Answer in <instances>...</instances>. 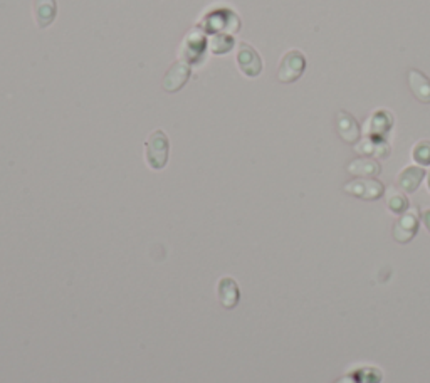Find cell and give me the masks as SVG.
<instances>
[{
  "mask_svg": "<svg viewBox=\"0 0 430 383\" xmlns=\"http://www.w3.org/2000/svg\"><path fill=\"white\" fill-rule=\"evenodd\" d=\"M170 140L164 130H156L145 143V158L152 170H164L168 164Z\"/></svg>",
  "mask_w": 430,
  "mask_h": 383,
  "instance_id": "obj_1",
  "label": "cell"
},
{
  "mask_svg": "<svg viewBox=\"0 0 430 383\" xmlns=\"http://www.w3.org/2000/svg\"><path fill=\"white\" fill-rule=\"evenodd\" d=\"M305 69H306L305 54L297 49L288 51L279 63L278 81L286 83V85L297 81V79L302 76V73H305Z\"/></svg>",
  "mask_w": 430,
  "mask_h": 383,
  "instance_id": "obj_2",
  "label": "cell"
},
{
  "mask_svg": "<svg viewBox=\"0 0 430 383\" xmlns=\"http://www.w3.org/2000/svg\"><path fill=\"white\" fill-rule=\"evenodd\" d=\"M343 190L348 195L357 197V199L362 200H379L380 197H383L385 187L383 183L375 178H357L345 183Z\"/></svg>",
  "mask_w": 430,
  "mask_h": 383,
  "instance_id": "obj_3",
  "label": "cell"
},
{
  "mask_svg": "<svg viewBox=\"0 0 430 383\" xmlns=\"http://www.w3.org/2000/svg\"><path fill=\"white\" fill-rule=\"evenodd\" d=\"M237 64H239L240 73L247 78H257L262 71V59L249 44H239V51H237Z\"/></svg>",
  "mask_w": 430,
  "mask_h": 383,
  "instance_id": "obj_4",
  "label": "cell"
},
{
  "mask_svg": "<svg viewBox=\"0 0 430 383\" xmlns=\"http://www.w3.org/2000/svg\"><path fill=\"white\" fill-rule=\"evenodd\" d=\"M417 231H419V214L417 210H407L405 214H402V217L393 224V239L400 244H407L414 239Z\"/></svg>",
  "mask_w": 430,
  "mask_h": 383,
  "instance_id": "obj_5",
  "label": "cell"
},
{
  "mask_svg": "<svg viewBox=\"0 0 430 383\" xmlns=\"http://www.w3.org/2000/svg\"><path fill=\"white\" fill-rule=\"evenodd\" d=\"M336 131L340 135V138L348 145H355L362 138L360 123L355 120L353 114L345 111V109H340L336 114Z\"/></svg>",
  "mask_w": 430,
  "mask_h": 383,
  "instance_id": "obj_6",
  "label": "cell"
},
{
  "mask_svg": "<svg viewBox=\"0 0 430 383\" xmlns=\"http://www.w3.org/2000/svg\"><path fill=\"white\" fill-rule=\"evenodd\" d=\"M407 81H409L412 95H414L420 103L430 104V78L425 76L420 69L410 68L409 71H407Z\"/></svg>",
  "mask_w": 430,
  "mask_h": 383,
  "instance_id": "obj_7",
  "label": "cell"
},
{
  "mask_svg": "<svg viewBox=\"0 0 430 383\" xmlns=\"http://www.w3.org/2000/svg\"><path fill=\"white\" fill-rule=\"evenodd\" d=\"M425 177V170L422 166H407L405 170L400 171L397 178V185L402 192L405 193H414L417 192V188L420 187V182H422Z\"/></svg>",
  "mask_w": 430,
  "mask_h": 383,
  "instance_id": "obj_8",
  "label": "cell"
},
{
  "mask_svg": "<svg viewBox=\"0 0 430 383\" xmlns=\"http://www.w3.org/2000/svg\"><path fill=\"white\" fill-rule=\"evenodd\" d=\"M58 14L56 0H34V17L41 29L49 28Z\"/></svg>",
  "mask_w": 430,
  "mask_h": 383,
  "instance_id": "obj_9",
  "label": "cell"
},
{
  "mask_svg": "<svg viewBox=\"0 0 430 383\" xmlns=\"http://www.w3.org/2000/svg\"><path fill=\"white\" fill-rule=\"evenodd\" d=\"M346 170H348L353 177L358 178H373L376 177V175H380L381 171L379 162L371 160V158L367 157L353 160L352 164H348V166H346Z\"/></svg>",
  "mask_w": 430,
  "mask_h": 383,
  "instance_id": "obj_10",
  "label": "cell"
},
{
  "mask_svg": "<svg viewBox=\"0 0 430 383\" xmlns=\"http://www.w3.org/2000/svg\"><path fill=\"white\" fill-rule=\"evenodd\" d=\"M188 74H190V69H188L187 64H182V63L175 64L173 68L166 73L165 81H164V90L168 92L178 91L180 87L187 83Z\"/></svg>",
  "mask_w": 430,
  "mask_h": 383,
  "instance_id": "obj_11",
  "label": "cell"
},
{
  "mask_svg": "<svg viewBox=\"0 0 430 383\" xmlns=\"http://www.w3.org/2000/svg\"><path fill=\"white\" fill-rule=\"evenodd\" d=\"M221 299L226 308H234L239 303V288L229 277L221 283Z\"/></svg>",
  "mask_w": 430,
  "mask_h": 383,
  "instance_id": "obj_12",
  "label": "cell"
},
{
  "mask_svg": "<svg viewBox=\"0 0 430 383\" xmlns=\"http://www.w3.org/2000/svg\"><path fill=\"white\" fill-rule=\"evenodd\" d=\"M388 209L392 210L393 214H405L409 210V200H407L405 195L398 192H392L387 199Z\"/></svg>",
  "mask_w": 430,
  "mask_h": 383,
  "instance_id": "obj_13",
  "label": "cell"
},
{
  "mask_svg": "<svg viewBox=\"0 0 430 383\" xmlns=\"http://www.w3.org/2000/svg\"><path fill=\"white\" fill-rule=\"evenodd\" d=\"M412 157L419 165L427 166L430 165V142L429 140H422L414 147V152H412Z\"/></svg>",
  "mask_w": 430,
  "mask_h": 383,
  "instance_id": "obj_14",
  "label": "cell"
},
{
  "mask_svg": "<svg viewBox=\"0 0 430 383\" xmlns=\"http://www.w3.org/2000/svg\"><path fill=\"white\" fill-rule=\"evenodd\" d=\"M422 222H424V226L427 227V231L430 232V210H425V212L422 214Z\"/></svg>",
  "mask_w": 430,
  "mask_h": 383,
  "instance_id": "obj_15",
  "label": "cell"
},
{
  "mask_svg": "<svg viewBox=\"0 0 430 383\" xmlns=\"http://www.w3.org/2000/svg\"><path fill=\"white\" fill-rule=\"evenodd\" d=\"M429 190H430V174H429Z\"/></svg>",
  "mask_w": 430,
  "mask_h": 383,
  "instance_id": "obj_16",
  "label": "cell"
}]
</instances>
